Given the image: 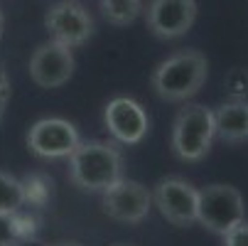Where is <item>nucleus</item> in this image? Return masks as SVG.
<instances>
[{"label": "nucleus", "mask_w": 248, "mask_h": 246, "mask_svg": "<svg viewBox=\"0 0 248 246\" xmlns=\"http://www.w3.org/2000/svg\"><path fill=\"white\" fill-rule=\"evenodd\" d=\"M123 180V155L116 143L86 140L69 155V182L81 192H106Z\"/></svg>", "instance_id": "obj_1"}, {"label": "nucleus", "mask_w": 248, "mask_h": 246, "mask_svg": "<svg viewBox=\"0 0 248 246\" xmlns=\"http://www.w3.org/2000/svg\"><path fill=\"white\" fill-rule=\"evenodd\" d=\"M209 74V62L197 49H182L167 59H162L150 79L153 91L170 103L189 101L199 94Z\"/></svg>", "instance_id": "obj_2"}, {"label": "nucleus", "mask_w": 248, "mask_h": 246, "mask_svg": "<svg viewBox=\"0 0 248 246\" xmlns=\"http://www.w3.org/2000/svg\"><path fill=\"white\" fill-rule=\"evenodd\" d=\"M214 133V111L204 103H187L180 109L174 123H172V138L170 146L177 160L182 163H199L211 150Z\"/></svg>", "instance_id": "obj_3"}, {"label": "nucleus", "mask_w": 248, "mask_h": 246, "mask_svg": "<svg viewBox=\"0 0 248 246\" xmlns=\"http://www.w3.org/2000/svg\"><path fill=\"white\" fill-rule=\"evenodd\" d=\"M243 217H246L243 195L233 185L214 182V185H206L204 190H199L197 222L206 231L224 236L236 224H241Z\"/></svg>", "instance_id": "obj_4"}, {"label": "nucleus", "mask_w": 248, "mask_h": 246, "mask_svg": "<svg viewBox=\"0 0 248 246\" xmlns=\"http://www.w3.org/2000/svg\"><path fill=\"white\" fill-rule=\"evenodd\" d=\"M153 204L162 219H167L172 227H192L197 224V204H199V190L182 180V178H162L153 187Z\"/></svg>", "instance_id": "obj_5"}, {"label": "nucleus", "mask_w": 248, "mask_h": 246, "mask_svg": "<svg viewBox=\"0 0 248 246\" xmlns=\"http://www.w3.org/2000/svg\"><path fill=\"white\" fill-rule=\"evenodd\" d=\"M81 143L77 126L66 118H40L27 131V148L42 160L69 158Z\"/></svg>", "instance_id": "obj_6"}, {"label": "nucleus", "mask_w": 248, "mask_h": 246, "mask_svg": "<svg viewBox=\"0 0 248 246\" xmlns=\"http://www.w3.org/2000/svg\"><path fill=\"white\" fill-rule=\"evenodd\" d=\"M103 214L121 224H140L153 209L150 190L138 180H118L101 195Z\"/></svg>", "instance_id": "obj_7"}, {"label": "nucleus", "mask_w": 248, "mask_h": 246, "mask_svg": "<svg viewBox=\"0 0 248 246\" xmlns=\"http://www.w3.org/2000/svg\"><path fill=\"white\" fill-rule=\"evenodd\" d=\"M45 27L49 32V40L74 49L89 42L93 34V20L84 5L77 0H59L45 15Z\"/></svg>", "instance_id": "obj_8"}, {"label": "nucleus", "mask_w": 248, "mask_h": 246, "mask_svg": "<svg viewBox=\"0 0 248 246\" xmlns=\"http://www.w3.org/2000/svg\"><path fill=\"white\" fill-rule=\"evenodd\" d=\"M74 66H77V59H74V52L54 42V40H47L42 42L37 49L32 52L30 57V79L37 84L40 89H59L64 86L69 79L74 77Z\"/></svg>", "instance_id": "obj_9"}, {"label": "nucleus", "mask_w": 248, "mask_h": 246, "mask_svg": "<svg viewBox=\"0 0 248 246\" xmlns=\"http://www.w3.org/2000/svg\"><path fill=\"white\" fill-rule=\"evenodd\" d=\"M103 123L116 143H123V146H138L150 131L148 111L135 98H128V96H116L106 103Z\"/></svg>", "instance_id": "obj_10"}, {"label": "nucleus", "mask_w": 248, "mask_h": 246, "mask_svg": "<svg viewBox=\"0 0 248 246\" xmlns=\"http://www.w3.org/2000/svg\"><path fill=\"white\" fill-rule=\"evenodd\" d=\"M197 20V0H150L145 22L160 40L185 37Z\"/></svg>", "instance_id": "obj_11"}, {"label": "nucleus", "mask_w": 248, "mask_h": 246, "mask_svg": "<svg viewBox=\"0 0 248 246\" xmlns=\"http://www.w3.org/2000/svg\"><path fill=\"white\" fill-rule=\"evenodd\" d=\"M214 133L224 143L248 140V101H226L214 111Z\"/></svg>", "instance_id": "obj_12"}, {"label": "nucleus", "mask_w": 248, "mask_h": 246, "mask_svg": "<svg viewBox=\"0 0 248 246\" xmlns=\"http://www.w3.org/2000/svg\"><path fill=\"white\" fill-rule=\"evenodd\" d=\"M37 231V219L32 214L17 212L10 217H0V246H17L25 239H32Z\"/></svg>", "instance_id": "obj_13"}, {"label": "nucleus", "mask_w": 248, "mask_h": 246, "mask_svg": "<svg viewBox=\"0 0 248 246\" xmlns=\"http://www.w3.org/2000/svg\"><path fill=\"white\" fill-rule=\"evenodd\" d=\"M25 207V192H22V182L17 178H13L10 172L0 170V217H10L22 212Z\"/></svg>", "instance_id": "obj_14"}, {"label": "nucleus", "mask_w": 248, "mask_h": 246, "mask_svg": "<svg viewBox=\"0 0 248 246\" xmlns=\"http://www.w3.org/2000/svg\"><path fill=\"white\" fill-rule=\"evenodd\" d=\"M143 3L140 0H101V13L116 27H125L138 20Z\"/></svg>", "instance_id": "obj_15"}, {"label": "nucleus", "mask_w": 248, "mask_h": 246, "mask_svg": "<svg viewBox=\"0 0 248 246\" xmlns=\"http://www.w3.org/2000/svg\"><path fill=\"white\" fill-rule=\"evenodd\" d=\"M22 182V192H25V204L32 207H45L52 197V180L42 172H30L27 178L20 180Z\"/></svg>", "instance_id": "obj_16"}, {"label": "nucleus", "mask_w": 248, "mask_h": 246, "mask_svg": "<svg viewBox=\"0 0 248 246\" xmlns=\"http://www.w3.org/2000/svg\"><path fill=\"white\" fill-rule=\"evenodd\" d=\"M224 86H226L231 101H246L248 98V69L233 66L224 79Z\"/></svg>", "instance_id": "obj_17"}, {"label": "nucleus", "mask_w": 248, "mask_h": 246, "mask_svg": "<svg viewBox=\"0 0 248 246\" xmlns=\"http://www.w3.org/2000/svg\"><path fill=\"white\" fill-rule=\"evenodd\" d=\"M10 96H13V84H10V77H8L5 64L0 62V126H3V118H5V109H8V103H10Z\"/></svg>", "instance_id": "obj_18"}, {"label": "nucleus", "mask_w": 248, "mask_h": 246, "mask_svg": "<svg viewBox=\"0 0 248 246\" xmlns=\"http://www.w3.org/2000/svg\"><path fill=\"white\" fill-rule=\"evenodd\" d=\"M224 246H248V222L246 219L224 234Z\"/></svg>", "instance_id": "obj_19"}, {"label": "nucleus", "mask_w": 248, "mask_h": 246, "mask_svg": "<svg viewBox=\"0 0 248 246\" xmlns=\"http://www.w3.org/2000/svg\"><path fill=\"white\" fill-rule=\"evenodd\" d=\"M3 27H5V17H3V10H0V40H3Z\"/></svg>", "instance_id": "obj_20"}, {"label": "nucleus", "mask_w": 248, "mask_h": 246, "mask_svg": "<svg viewBox=\"0 0 248 246\" xmlns=\"http://www.w3.org/2000/svg\"><path fill=\"white\" fill-rule=\"evenodd\" d=\"M52 246H79V244H52Z\"/></svg>", "instance_id": "obj_21"}, {"label": "nucleus", "mask_w": 248, "mask_h": 246, "mask_svg": "<svg viewBox=\"0 0 248 246\" xmlns=\"http://www.w3.org/2000/svg\"><path fill=\"white\" fill-rule=\"evenodd\" d=\"M116 246H125V244H116Z\"/></svg>", "instance_id": "obj_22"}]
</instances>
